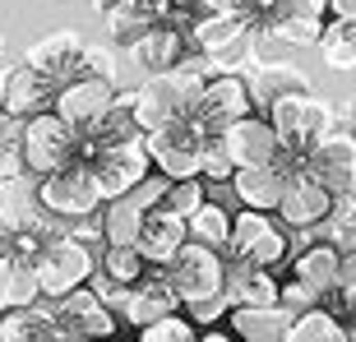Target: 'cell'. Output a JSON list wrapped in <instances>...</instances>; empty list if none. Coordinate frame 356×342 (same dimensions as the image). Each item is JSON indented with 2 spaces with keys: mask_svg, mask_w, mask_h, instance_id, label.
<instances>
[{
  "mask_svg": "<svg viewBox=\"0 0 356 342\" xmlns=\"http://www.w3.org/2000/svg\"><path fill=\"white\" fill-rule=\"evenodd\" d=\"M204 83L199 74H185V70H162V74H148L139 88H134V125L139 134H153L162 125H176L195 111V102L204 97Z\"/></svg>",
  "mask_w": 356,
  "mask_h": 342,
  "instance_id": "obj_1",
  "label": "cell"
},
{
  "mask_svg": "<svg viewBox=\"0 0 356 342\" xmlns=\"http://www.w3.org/2000/svg\"><path fill=\"white\" fill-rule=\"evenodd\" d=\"M250 111H254L250 106V88H245L241 74H213V79L204 83V97L195 102L190 120H195L209 139H218L227 125H236V120L250 116Z\"/></svg>",
  "mask_w": 356,
  "mask_h": 342,
  "instance_id": "obj_12",
  "label": "cell"
},
{
  "mask_svg": "<svg viewBox=\"0 0 356 342\" xmlns=\"http://www.w3.org/2000/svg\"><path fill=\"white\" fill-rule=\"evenodd\" d=\"M250 38V24L241 19V14H199L195 24H190V42H195L204 56H218L227 47H236V42Z\"/></svg>",
  "mask_w": 356,
  "mask_h": 342,
  "instance_id": "obj_24",
  "label": "cell"
},
{
  "mask_svg": "<svg viewBox=\"0 0 356 342\" xmlns=\"http://www.w3.org/2000/svg\"><path fill=\"white\" fill-rule=\"evenodd\" d=\"M79 56H83V33L79 28H56V33H47L42 42L28 47L24 65L33 74H42L56 92V88H65L70 79H79Z\"/></svg>",
  "mask_w": 356,
  "mask_h": 342,
  "instance_id": "obj_14",
  "label": "cell"
},
{
  "mask_svg": "<svg viewBox=\"0 0 356 342\" xmlns=\"http://www.w3.org/2000/svg\"><path fill=\"white\" fill-rule=\"evenodd\" d=\"M199 10H204V14H241V19L254 28L259 10H264V0H199Z\"/></svg>",
  "mask_w": 356,
  "mask_h": 342,
  "instance_id": "obj_41",
  "label": "cell"
},
{
  "mask_svg": "<svg viewBox=\"0 0 356 342\" xmlns=\"http://www.w3.org/2000/svg\"><path fill=\"white\" fill-rule=\"evenodd\" d=\"M291 315L277 305H232L227 310V333L236 342H287Z\"/></svg>",
  "mask_w": 356,
  "mask_h": 342,
  "instance_id": "obj_22",
  "label": "cell"
},
{
  "mask_svg": "<svg viewBox=\"0 0 356 342\" xmlns=\"http://www.w3.org/2000/svg\"><path fill=\"white\" fill-rule=\"evenodd\" d=\"M190 51V42H185V33L181 28H167V24H158V28H148L144 33V42L134 47V56H139V65L144 70H153V74H162V70H176L181 65V56Z\"/></svg>",
  "mask_w": 356,
  "mask_h": 342,
  "instance_id": "obj_27",
  "label": "cell"
},
{
  "mask_svg": "<svg viewBox=\"0 0 356 342\" xmlns=\"http://www.w3.org/2000/svg\"><path fill=\"white\" fill-rule=\"evenodd\" d=\"M222 148L227 158H232V167H273L277 158H282V148H277V134L268 130V120L259 116V111H250V116H241L236 125H227L222 134Z\"/></svg>",
  "mask_w": 356,
  "mask_h": 342,
  "instance_id": "obj_16",
  "label": "cell"
},
{
  "mask_svg": "<svg viewBox=\"0 0 356 342\" xmlns=\"http://www.w3.org/2000/svg\"><path fill=\"white\" fill-rule=\"evenodd\" d=\"M343 130L356 134V97H352V102H343Z\"/></svg>",
  "mask_w": 356,
  "mask_h": 342,
  "instance_id": "obj_46",
  "label": "cell"
},
{
  "mask_svg": "<svg viewBox=\"0 0 356 342\" xmlns=\"http://www.w3.org/2000/svg\"><path fill=\"white\" fill-rule=\"evenodd\" d=\"M38 301L42 291H38V277H33V263L24 254H5L0 259V315L5 310H28Z\"/></svg>",
  "mask_w": 356,
  "mask_h": 342,
  "instance_id": "obj_26",
  "label": "cell"
},
{
  "mask_svg": "<svg viewBox=\"0 0 356 342\" xmlns=\"http://www.w3.org/2000/svg\"><path fill=\"white\" fill-rule=\"evenodd\" d=\"M204 139H209V134L185 116V120H176V125H162V130L144 134V148H148V162H153L158 176H167V181H199Z\"/></svg>",
  "mask_w": 356,
  "mask_h": 342,
  "instance_id": "obj_6",
  "label": "cell"
},
{
  "mask_svg": "<svg viewBox=\"0 0 356 342\" xmlns=\"http://www.w3.org/2000/svg\"><path fill=\"white\" fill-rule=\"evenodd\" d=\"M195 338H199V329H195L185 315L153 319L148 329H139V342H195Z\"/></svg>",
  "mask_w": 356,
  "mask_h": 342,
  "instance_id": "obj_36",
  "label": "cell"
},
{
  "mask_svg": "<svg viewBox=\"0 0 356 342\" xmlns=\"http://www.w3.org/2000/svg\"><path fill=\"white\" fill-rule=\"evenodd\" d=\"M167 315H181L172 277H167V268H144V277L125 287V305H120L116 319H125L130 329H148L153 319H167Z\"/></svg>",
  "mask_w": 356,
  "mask_h": 342,
  "instance_id": "obj_15",
  "label": "cell"
},
{
  "mask_svg": "<svg viewBox=\"0 0 356 342\" xmlns=\"http://www.w3.org/2000/svg\"><path fill=\"white\" fill-rule=\"evenodd\" d=\"M250 88V106L268 111L277 97H291V92H315L310 79H305L296 65H268V70H254V79H245Z\"/></svg>",
  "mask_w": 356,
  "mask_h": 342,
  "instance_id": "obj_25",
  "label": "cell"
},
{
  "mask_svg": "<svg viewBox=\"0 0 356 342\" xmlns=\"http://www.w3.org/2000/svg\"><path fill=\"white\" fill-rule=\"evenodd\" d=\"M319 305V296L315 291H305L301 282H296V277H277V310H282V315H305V310H315Z\"/></svg>",
  "mask_w": 356,
  "mask_h": 342,
  "instance_id": "obj_38",
  "label": "cell"
},
{
  "mask_svg": "<svg viewBox=\"0 0 356 342\" xmlns=\"http://www.w3.org/2000/svg\"><path fill=\"white\" fill-rule=\"evenodd\" d=\"M5 254H14V236L5 231V227H0V259H5Z\"/></svg>",
  "mask_w": 356,
  "mask_h": 342,
  "instance_id": "obj_47",
  "label": "cell"
},
{
  "mask_svg": "<svg viewBox=\"0 0 356 342\" xmlns=\"http://www.w3.org/2000/svg\"><path fill=\"white\" fill-rule=\"evenodd\" d=\"M232 158H227L222 139H204V153H199V181H232Z\"/></svg>",
  "mask_w": 356,
  "mask_h": 342,
  "instance_id": "obj_37",
  "label": "cell"
},
{
  "mask_svg": "<svg viewBox=\"0 0 356 342\" xmlns=\"http://www.w3.org/2000/svg\"><path fill=\"white\" fill-rule=\"evenodd\" d=\"M287 277H296L305 291H315L319 301L338 287V250H333L329 241H319V245H305L301 254H291L287 259Z\"/></svg>",
  "mask_w": 356,
  "mask_h": 342,
  "instance_id": "obj_23",
  "label": "cell"
},
{
  "mask_svg": "<svg viewBox=\"0 0 356 342\" xmlns=\"http://www.w3.org/2000/svg\"><path fill=\"white\" fill-rule=\"evenodd\" d=\"M287 171L277 167H241V171H232V195H236V204L241 209H250V213H273L277 209V199H282V190H287Z\"/></svg>",
  "mask_w": 356,
  "mask_h": 342,
  "instance_id": "obj_20",
  "label": "cell"
},
{
  "mask_svg": "<svg viewBox=\"0 0 356 342\" xmlns=\"http://www.w3.org/2000/svg\"><path fill=\"white\" fill-rule=\"evenodd\" d=\"M222 259H227V254H222ZM222 296H227V305H277V273H273V268L241 263V259H227Z\"/></svg>",
  "mask_w": 356,
  "mask_h": 342,
  "instance_id": "obj_21",
  "label": "cell"
},
{
  "mask_svg": "<svg viewBox=\"0 0 356 342\" xmlns=\"http://www.w3.org/2000/svg\"><path fill=\"white\" fill-rule=\"evenodd\" d=\"M222 273H227V259L209 245H195V241H185L176 250V259L167 263V277H172L181 310L195 301H209V296H222Z\"/></svg>",
  "mask_w": 356,
  "mask_h": 342,
  "instance_id": "obj_9",
  "label": "cell"
},
{
  "mask_svg": "<svg viewBox=\"0 0 356 342\" xmlns=\"http://www.w3.org/2000/svg\"><path fill=\"white\" fill-rule=\"evenodd\" d=\"M0 227L10 236H51L56 222L47 218V209L38 204V176H10L0 181Z\"/></svg>",
  "mask_w": 356,
  "mask_h": 342,
  "instance_id": "obj_13",
  "label": "cell"
},
{
  "mask_svg": "<svg viewBox=\"0 0 356 342\" xmlns=\"http://www.w3.org/2000/svg\"><path fill=\"white\" fill-rule=\"evenodd\" d=\"M148 263L139 259V250L134 245H102L97 250V273H106L111 282H120V287H130V282H139L144 277Z\"/></svg>",
  "mask_w": 356,
  "mask_h": 342,
  "instance_id": "obj_34",
  "label": "cell"
},
{
  "mask_svg": "<svg viewBox=\"0 0 356 342\" xmlns=\"http://www.w3.org/2000/svg\"><path fill=\"white\" fill-rule=\"evenodd\" d=\"M315 47H319V56H324V65L356 70V19H333V24H324Z\"/></svg>",
  "mask_w": 356,
  "mask_h": 342,
  "instance_id": "obj_32",
  "label": "cell"
},
{
  "mask_svg": "<svg viewBox=\"0 0 356 342\" xmlns=\"http://www.w3.org/2000/svg\"><path fill=\"white\" fill-rule=\"evenodd\" d=\"M268 130L277 134V148L287 153V158H305L310 144H315L319 134H329L338 120L324 102H319L315 92H291V97H277L273 106L264 111Z\"/></svg>",
  "mask_w": 356,
  "mask_h": 342,
  "instance_id": "obj_3",
  "label": "cell"
},
{
  "mask_svg": "<svg viewBox=\"0 0 356 342\" xmlns=\"http://www.w3.org/2000/svg\"><path fill=\"white\" fill-rule=\"evenodd\" d=\"M338 291H356V250L338 254Z\"/></svg>",
  "mask_w": 356,
  "mask_h": 342,
  "instance_id": "obj_44",
  "label": "cell"
},
{
  "mask_svg": "<svg viewBox=\"0 0 356 342\" xmlns=\"http://www.w3.org/2000/svg\"><path fill=\"white\" fill-rule=\"evenodd\" d=\"M79 74H97V79H111V74H116V56H111V47H97V42H83V56H79Z\"/></svg>",
  "mask_w": 356,
  "mask_h": 342,
  "instance_id": "obj_40",
  "label": "cell"
},
{
  "mask_svg": "<svg viewBox=\"0 0 356 342\" xmlns=\"http://www.w3.org/2000/svg\"><path fill=\"white\" fill-rule=\"evenodd\" d=\"M83 167H88L92 185H97V199H102V204H111V199H125V195H130L134 185L153 171V162H148L144 134H134L130 144H116V148L92 153Z\"/></svg>",
  "mask_w": 356,
  "mask_h": 342,
  "instance_id": "obj_8",
  "label": "cell"
},
{
  "mask_svg": "<svg viewBox=\"0 0 356 342\" xmlns=\"http://www.w3.org/2000/svg\"><path fill=\"white\" fill-rule=\"evenodd\" d=\"M287 342H347V329L324 310V305H315V310H305V315L291 319Z\"/></svg>",
  "mask_w": 356,
  "mask_h": 342,
  "instance_id": "obj_33",
  "label": "cell"
},
{
  "mask_svg": "<svg viewBox=\"0 0 356 342\" xmlns=\"http://www.w3.org/2000/svg\"><path fill=\"white\" fill-rule=\"evenodd\" d=\"M106 14V28H111V42L116 47H139L148 28H158V14H153V0H130V5H111Z\"/></svg>",
  "mask_w": 356,
  "mask_h": 342,
  "instance_id": "obj_28",
  "label": "cell"
},
{
  "mask_svg": "<svg viewBox=\"0 0 356 342\" xmlns=\"http://www.w3.org/2000/svg\"><path fill=\"white\" fill-rule=\"evenodd\" d=\"M0 342H56L51 310H47V305L5 310V315H0Z\"/></svg>",
  "mask_w": 356,
  "mask_h": 342,
  "instance_id": "obj_29",
  "label": "cell"
},
{
  "mask_svg": "<svg viewBox=\"0 0 356 342\" xmlns=\"http://www.w3.org/2000/svg\"><path fill=\"white\" fill-rule=\"evenodd\" d=\"M97 227H102V245H134L139 227H144V213L134 209L130 199H111L97 209Z\"/></svg>",
  "mask_w": 356,
  "mask_h": 342,
  "instance_id": "obj_31",
  "label": "cell"
},
{
  "mask_svg": "<svg viewBox=\"0 0 356 342\" xmlns=\"http://www.w3.org/2000/svg\"><path fill=\"white\" fill-rule=\"evenodd\" d=\"M111 102H116V83L97 79V74H79V79H70L65 88H56L51 111L65 120L74 134H88V130L102 125V116L111 111Z\"/></svg>",
  "mask_w": 356,
  "mask_h": 342,
  "instance_id": "obj_11",
  "label": "cell"
},
{
  "mask_svg": "<svg viewBox=\"0 0 356 342\" xmlns=\"http://www.w3.org/2000/svg\"><path fill=\"white\" fill-rule=\"evenodd\" d=\"M19 171H24L19 144H0V181H10V176H19Z\"/></svg>",
  "mask_w": 356,
  "mask_h": 342,
  "instance_id": "obj_43",
  "label": "cell"
},
{
  "mask_svg": "<svg viewBox=\"0 0 356 342\" xmlns=\"http://www.w3.org/2000/svg\"><path fill=\"white\" fill-rule=\"evenodd\" d=\"M185 241L190 236H185L181 218H172L167 209H148L144 227H139V236H134V250H139V259H144L148 268H167Z\"/></svg>",
  "mask_w": 356,
  "mask_h": 342,
  "instance_id": "obj_19",
  "label": "cell"
},
{
  "mask_svg": "<svg viewBox=\"0 0 356 342\" xmlns=\"http://www.w3.org/2000/svg\"><path fill=\"white\" fill-rule=\"evenodd\" d=\"M185 236L195 241V245H209V250L222 254L227 250V236H232V213H227L222 204L204 199V204L185 218Z\"/></svg>",
  "mask_w": 356,
  "mask_h": 342,
  "instance_id": "obj_30",
  "label": "cell"
},
{
  "mask_svg": "<svg viewBox=\"0 0 356 342\" xmlns=\"http://www.w3.org/2000/svg\"><path fill=\"white\" fill-rule=\"evenodd\" d=\"M38 204L47 209V218H60V222H79V218H92V213L102 209L97 185H92V176H88L83 162L42 176L38 181Z\"/></svg>",
  "mask_w": 356,
  "mask_h": 342,
  "instance_id": "obj_10",
  "label": "cell"
},
{
  "mask_svg": "<svg viewBox=\"0 0 356 342\" xmlns=\"http://www.w3.org/2000/svg\"><path fill=\"white\" fill-rule=\"evenodd\" d=\"M19 153H24V171L28 176H51V171H65L79 162V134L70 130L56 111H42V116L24 120V134H19Z\"/></svg>",
  "mask_w": 356,
  "mask_h": 342,
  "instance_id": "obj_4",
  "label": "cell"
},
{
  "mask_svg": "<svg viewBox=\"0 0 356 342\" xmlns=\"http://www.w3.org/2000/svg\"><path fill=\"white\" fill-rule=\"evenodd\" d=\"M301 176H310L315 185H324L333 199H343L356 185V134L333 125L329 134H319L310 153L301 158Z\"/></svg>",
  "mask_w": 356,
  "mask_h": 342,
  "instance_id": "obj_7",
  "label": "cell"
},
{
  "mask_svg": "<svg viewBox=\"0 0 356 342\" xmlns=\"http://www.w3.org/2000/svg\"><path fill=\"white\" fill-rule=\"evenodd\" d=\"M204 199H209V195H204V181H172L158 209H167L172 218H181V222H185V218H190V213H195Z\"/></svg>",
  "mask_w": 356,
  "mask_h": 342,
  "instance_id": "obj_35",
  "label": "cell"
},
{
  "mask_svg": "<svg viewBox=\"0 0 356 342\" xmlns=\"http://www.w3.org/2000/svg\"><path fill=\"white\" fill-rule=\"evenodd\" d=\"M97 5H102V10H111V5H130V0H97Z\"/></svg>",
  "mask_w": 356,
  "mask_h": 342,
  "instance_id": "obj_48",
  "label": "cell"
},
{
  "mask_svg": "<svg viewBox=\"0 0 356 342\" xmlns=\"http://www.w3.org/2000/svg\"><path fill=\"white\" fill-rule=\"evenodd\" d=\"M227 259L254 263V268H287L291 250H287V231L268 218V213H250L236 209L232 213V236H227Z\"/></svg>",
  "mask_w": 356,
  "mask_h": 342,
  "instance_id": "obj_5",
  "label": "cell"
},
{
  "mask_svg": "<svg viewBox=\"0 0 356 342\" xmlns=\"http://www.w3.org/2000/svg\"><path fill=\"white\" fill-rule=\"evenodd\" d=\"M333 204H338V199H333L324 185H315L310 176H291L273 213L282 218V227L305 231V227H324V222H329V218H333Z\"/></svg>",
  "mask_w": 356,
  "mask_h": 342,
  "instance_id": "obj_17",
  "label": "cell"
},
{
  "mask_svg": "<svg viewBox=\"0 0 356 342\" xmlns=\"http://www.w3.org/2000/svg\"><path fill=\"white\" fill-rule=\"evenodd\" d=\"M28 263H33V277H38L42 296H47V301H60V296H70V291L88 287V277L97 273V250L56 231V236L42 241L38 254H33Z\"/></svg>",
  "mask_w": 356,
  "mask_h": 342,
  "instance_id": "obj_2",
  "label": "cell"
},
{
  "mask_svg": "<svg viewBox=\"0 0 356 342\" xmlns=\"http://www.w3.org/2000/svg\"><path fill=\"white\" fill-rule=\"evenodd\" d=\"M333 19H356V0H329Z\"/></svg>",
  "mask_w": 356,
  "mask_h": 342,
  "instance_id": "obj_45",
  "label": "cell"
},
{
  "mask_svg": "<svg viewBox=\"0 0 356 342\" xmlns=\"http://www.w3.org/2000/svg\"><path fill=\"white\" fill-rule=\"evenodd\" d=\"M227 310H232V305H227V296H209V301L185 305V319L199 329V324H218V319H227Z\"/></svg>",
  "mask_w": 356,
  "mask_h": 342,
  "instance_id": "obj_42",
  "label": "cell"
},
{
  "mask_svg": "<svg viewBox=\"0 0 356 342\" xmlns=\"http://www.w3.org/2000/svg\"><path fill=\"white\" fill-rule=\"evenodd\" d=\"M51 83L33 74V70L19 60V65H5V88H0V111L14 120H28V116H42L51 111Z\"/></svg>",
  "mask_w": 356,
  "mask_h": 342,
  "instance_id": "obj_18",
  "label": "cell"
},
{
  "mask_svg": "<svg viewBox=\"0 0 356 342\" xmlns=\"http://www.w3.org/2000/svg\"><path fill=\"white\" fill-rule=\"evenodd\" d=\"M167 185H172L167 176H158V171H148V176H144L139 185H134V190H130L125 199H130V204H134L139 213H148V209H158V204H162V195H167Z\"/></svg>",
  "mask_w": 356,
  "mask_h": 342,
  "instance_id": "obj_39",
  "label": "cell"
}]
</instances>
